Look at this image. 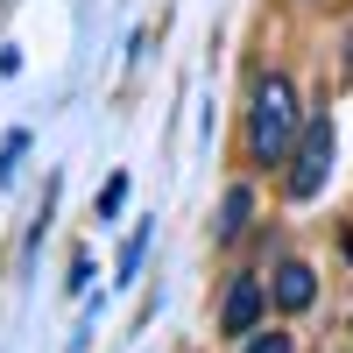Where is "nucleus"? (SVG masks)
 <instances>
[{
  "mask_svg": "<svg viewBox=\"0 0 353 353\" xmlns=\"http://www.w3.org/2000/svg\"><path fill=\"white\" fill-rule=\"evenodd\" d=\"M304 121H311V113L297 106V85H290L283 71H261L254 99H248V163L283 170L290 149H297V134H304Z\"/></svg>",
  "mask_w": 353,
  "mask_h": 353,
  "instance_id": "obj_1",
  "label": "nucleus"
},
{
  "mask_svg": "<svg viewBox=\"0 0 353 353\" xmlns=\"http://www.w3.org/2000/svg\"><path fill=\"white\" fill-rule=\"evenodd\" d=\"M325 176H332V113H311L304 134H297V149H290V163H283V198L311 205L318 191H325Z\"/></svg>",
  "mask_w": 353,
  "mask_h": 353,
  "instance_id": "obj_2",
  "label": "nucleus"
},
{
  "mask_svg": "<svg viewBox=\"0 0 353 353\" xmlns=\"http://www.w3.org/2000/svg\"><path fill=\"white\" fill-rule=\"evenodd\" d=\"M261 311H269V283H261V276H233L226 297H219V339L241 346V339L261 325Z\"/></svg>",
  "mask_w": 353,
  "mask_h": 353,
  "instance_id": "obj_3",
  "label": "nucleus"
},
{
  "mask_svg": "<svg viewBox=\"0 0 353 353\" xmlns=\"http://www.w3.org/2000/svg\"><path fill=\"white\" fill-rule=\"evenodd\" d=\"M269 304L276 311H311L318 304V269L297 261V254H283L276 269H269Z\"/></svg>",
  "mask_w": 353,
  "mask_h": 353,
  "instance_id": "obj_4",
  "label": "nucleus"
},
{
  "mask_svg": "<svg viewBox=\"0 0 353 353\" xmlns=\"http://www.w3.org/2000/svg\"><path fill=\"white\" fill-rule=\"evenodd\" d=\"M248 226H254V184H226L219 212H212V248H233Z\"/></svg>",
  "mask_w": 353,
  "mask_h": 353,
  "instance_id": "obj_5",
  "label": "nucleus"
},
{
  "mask_svg": "<svg viewBox=\"0 0 353 353\" xmlns=\"http://www.w3.org/2000/svg\"><path fill=\"white\" fill-rule=\"evenodd\" d=\"M233 353H297V332H283V325H254Z\"/></svg>",
  "mask_w": 353,
  "mask_h": 353,
  "instance_id": "obj_6",
  "label": "nucleus"
},
{
  "mask_svg": "<svg viewBox=\"0 0 353 353\" xmlns=\"http://www.w3.org/2000/svg\"><path fill=\"white\" fill-rule=\"evenodd\" d=\"M141 254H149V226H141L134 241L121 248V283H134V269H141Z\"/></svg>",
  "mask_w": 353,
  "mask_h": 353,
  "instance_id": "obj_7",
  "label": "nucleus"
},
{
  "mask_svg": "<svg viewBox=\"0 0 353 353\" xmlns=\"http://www.w3.org/2000/svg\"><path fill=\"white\" fill-rule=\"evenodd\" d=\"M121 198H128V176H106V191H99V219L121 212Z\"/></svg>",
  "mask_w": 353,
  "mask_h": 353,
  "instance_id": "obj_8",
  "label": "nucleus"
},
{
  "mask_svg": "<svg viewBox=\"0 0 353 353\" xmlns=\"http://www.w3.org/2000/svg\"><path fill=\"white\" fill-rule=\"evenodd\" d=\"M21 149H28V134H8V149H0V184L14 176V163H21Z\"/></svg>",
  "mask_w": 353,
  "mask_h": 353,
  "instance_id": "obj_9",
  "label": "nucleus"
}]
</instances>
